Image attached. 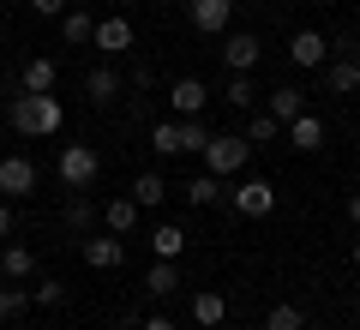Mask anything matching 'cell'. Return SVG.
<instances>
[{"instance_id":"obj_1","label":"cell","mask_w":360,"mask_h":330,"mask_svg":"<svg viewBox=\"0 0 360 330\" xmlns=\"http://www.w3.org/2000/svg\"><path fill=\"white\" fill-rule=\"evenodd\" d=\"M6 120H13V132H25V139H60V127H66V108H60V96H37V90H18L13 96V108H6Z\"/></svg>"},{"instance_id":"obj_2","label":"cell","mask_w":360,"mask_h":330,"mask_svg":"<svg viewBox=\"0 0 360 330\" xmlns=\"http://www.w3.org/2000/svg\"><path fill=\"white\" fill-rule=\"evenodd\" d=\"M205 174H217V180H229V174H240L246 163H252V144L240 139V132H210L205 139Z\"/></svg>"},{"instance_id":"obj_3","label":"cell","mask_w":360,"mask_h":330,"mask_svg":"<svg viewBox=\"0 0 360 330\" xmlns=\"http://www.w3.org/2000/svg\"><path fill=\"white\" fill-rule=\"evenodd\" d=\"M103 174V156L90 151V144H60V186L66 192H90Z\"/></svg>"},{"instance_id":"obj_4","label":"cell","mask_w":360,"mask_h":330,"mask_svg":"<svg viewBox=\"0 0 360 330\" xmlns=\"http://www.w3.org/2000/svg\"><path fill=\"white\" fill-rule=\"evenodd\" d=\"M229 204H234L240 216H252V222H258V216H270V210H276V186L252 174V180H240V186H229Z\"/></svg>"},{"instance_id":"obj_5","label":"cell","mask_w":360,"mask_h":330,"mask_svg":"<svg viewBox=\"0 0 360 330\" xmlns=\"http://www.w3.org/2000/svg\"><path fill=\"white\" fill-rule=\"evenodd\" d=\"M319 72H324V90H330V96H354L360 90V54L342 49V54H330Z\"/></svg>"},{"instance_id":"obj_6","label":"cell","mask_w":360,"mask_h":330,"mask_svg":"<svg viewBox=\"0 0 360 330\" xmlns=\"http://www.w3.org/2000/svg\"><path fill=\"white\" fill-rule=\"evenodd\" d=\"M288 61H295L300 72H319V66L330 61V37H324V30H295V37H288Z\"/></svg>"},{"instance_id":"obj_7","label":"cell","mask_w":360,"mask_h":330,"mask_svg":"<svg viewBox=\"0 0 360 330\" xmlns=\"http://www.w3.org/2000/svg\"><path fill=\"white\" fill-rule=\"evenodd\" d=\"M78 253H84V265L90 270H120L127 265V241H120V234H90V241H78Z\"/></svg>"},{"instance_id":"obj_8","label":"cell","mask_w":360,"mask_h":330,"mask_svg":"<svg viewBox=\"0 0 360 330\" xmlns=\"http://www.w3.org/2000/svg\"><path fill=\"white\" fill-rule=\"evenodd\" d=\"M258 61H264V42H258L252 30H234V37L222 42V66H229V72H258Z\"/></svg>"},{"instance_id":"obj_9","label":"cell","mask_w":360,"mask_h":330,"mask_svg":"<svg viewBox=\"0 0 360 330\" xmlns=\"http://www.w3.org/2000/svg\"><path fill=\"white\" fill-rule=\"evenodd\" d=\"M0 192L6 198H30L37 192V163L30 156H0Z\"/></svg>"},{"instance_id":"obj_10","label":"cell","mask_w":360,"mask_h":330,"mask_svg":"<svg viewBox=\"0 0 360 330\" xmlns=\"http://www.w3.org/2000/svg\"><path fill=\"white\" fill-rule=\"evenodd\" d=\"M90 49H103L108 61H115V54H127V49H132V25H127L120 13L96 18V30H90Z\"/></svg>"},{"instance_id":"obj_11","label":"cell","mask_w":360,"mask_h":330,"mask_svg":"<svg viewBox=\"0 0 360 330\" xmlns=\"http://www.w3.org/2000/svg\"><path fill=\"white\" fill-rule=\"evenodd\" d=\"M168 102H174L180 120H198L205 102H210V90H205V78H174V84H168Z\"/></svg>"},{"instance_id":"obj_12","label":"cell","mask_w":360,"mask_h":330,"mask_svg":"<svg viewBox=\"0 0 360 330\" xmlns=\"http://www.w3.org/2000/svg\"><path fill=\"white\" fill-rule=\"evenodd\" d=\"M186 13H193V30H198V37H222L229 18H234V6H229V0H186Z\"/></svg>"},{"instance_id":"obj_13","label":"cell","mask_w":360,"mask_h":330,"mask_svg":"<svg viewBox=\"0 0 360 330\" xmlns=\"http://www.w3.org/2000/svg\"><path fill=\"white\" fill-rule=\"evenodd\" d=\"M0 277L6 282H30L37 277V253L25 241H0Z\"/></svg>"},{"instance_id":"obj_14","label":"cell","mask_w":360,"mask_h":330,"mask_svg":"<svg viewBox=\"0 0 360 330\" xmlns=\"http://www.w3.org/2000/svg\"><path fill=\"white\" fill-rule=\"evenodd\" d=\"M120 90H127V78H120L115 66H90V72H84V96L96 102V108H108V102H115Z\"/></svg>"},{"instance_id":"obj_15","label":"cell","mask_w":360,"mask_h":330,"mask_svg":"<svg viewBox=\"0 0 360 330\" xmlns=\"http://www.w3.org/2000/svg\"><path fill=\"white\" fill-rule=\"evenodd\" d=\"M18 90H37V96H49V90H60V66H54L49 54H37V61H25V78H18Z\"/></svg>"},{"instance_id":"obj_16","label":"cell","mask_w":360,"mask_h":330,"mask_svg":"<svg viewBox=\"0 0 360 330\" xmlns=\"http://www.w3.org/2000/svg\"><path fill=\"white\" fill-rule=\"evenodd\" d=\"M174 288H180L174 258H150V270H144V294H150V300H168Z\"/></svg>"},{"instance_id":"obj_17","label":"cell","mask_w":360,"mask_h":330,"mask_svg":"<svg viewBox=\"0 0 360 330\" xmlns=\"http://www.w3.org/2000/svg\"><path fill=\"white\" fill-rule=\"evenodd\" d=\"M180 192H186V204H193V210H210V204H222V198H229V186H222L217 174H193Z\"/></svg>"},{"instance_id":"obj_18","label":"cell","mask_w":360,"mask_h":330,"mask_svg":"<svg viewBox=\"0 0 360 330\" xmlns=\"http://www.w3.org/2000/svg\"><path fill=\"white\" fill-rule=\"evenodd\" d=\"M283 132H288L295 151H324V120H319V115H295Z\"/></svg>"},{"instance_id":"obj_19","label":"cell","mask_w":360,"mask_h":330,"mask_svg":"<svg viewBox=\"0 0 360 330\" xmlns=\"http://www.w3.org/2000/svg\"><path fill=\"white\" fill-rule=\"evenodd\" d=\"M222 318H229V300H222L217 288H198V294H193V324H198V330H217Z\"/></svg>"},{"instance_id":"obj_20","label":"cell","mask_w":360,"mask_h":330,"mask_svg":"<svg viewBox=\"0 0 360 330\" xmlns=\"http://www.w3.org/2000/svg\"><path fill=\"white\" fill-rule=\"evenodd\" d=\"M103 229L127 241V234L139 229V204H132V198H108V204H103Z\"/></svg>"},{"instance_id":"obj_21","label":"cell","mask_w":360,"mask_h":330,"mask_svg":"<svg viewBox=\"0 0 360 330\" xmlns=\"http://www.w3.org/2000/svg\"><path fill=\"white\" fill-rule=\"evenodd\" d=\"M90 30H96V18H90L84 6H66V13H60V37H66V49H90Z\"/></svg>"},{"instance_id":"obj_22","label":"cell","mask_w":360,"mask_h":330,"mask_svg":"<svg viewBox=\"0 0 360 330\" xmlns=\"http://www.w3.org/2000/svg\"><path fill=\"white\" fill-rule=\"evenodd\" d=\"M264 115H276V120L288 127L295 115H307V96H300L295 84H276V90H270V102H264Z\"/></svg>"},{"instance_id":"obj_23","label":"cell","mask_w":360,"mask_h":330,"mask_svg":"<svg viewBox=\"0 0 360 330\" xmlns=\"http://www.w3.org/2000/svg\"><path fill=\"white\" fill-rule=\"evenodd\" d=\"M150 253H156V258H180V253H186V229H180V222H156Z\"/></svg>"},{"instance_id":"obj_24","label":"cell","mask_w":360,"mask_h":330,"mask_svg":"<svg viewBox=\"0 0 360 330\" xmlns=\"http://www.w3.org/2000/svg\"><path fill=\"white\" fill-rule=\"evenodd\" d=\"M127 198L139 204V210H156V204L168 198V180H162V174H139V180H132V192H127Z\"/></svg>"},{"instance_id":"obj_25","label":"cell","mask_w":360,"mask_h":330,"mask_svg":"<svg viewBox=\"0 0 360 330\" xmlns=\"http://www.w3.org/2000/svg\"><path fill=\"white\" fill-rule=\"evenodd\" d=\"M240 139L252 144V151H258V144H276V139H283V120H276V115H264V108H258V115L246 120V132H240Z\"/></svg>"},{"instance_id":"obj_26","label":"cell","mask_w":360,"mask_h":330,"mask_svg":"<svg viewBox=\"0 0 360 330\" xmlns=\"http://www.w3.org/2000/svg\"><path fill=\"white\" fill-rule=\"evenodd\" d=\"M30 306H42V312H54V306H66V282H60V277H42L37 288H30Z\"/></svg>"},{"instance_id":"obj_27","label":"cell","mask_w":360,"mask_h":330,"mask_svg":"<svg viewBox=\"0 0 360 330\" xmlns=\"http://www.w3.org/2000/svg\"><path fill=\"white\" fill-rule=\"evenodd\" d=\"M25 306H30V288L25 282H6V288H0V324H13Z\"/></svg>"},{"instance_id":"obj_28","label":"cell","mask_w":360,"mask_h":330,"mask_svg":"<svg viewBox=\"0 0 360 330\" xmlns=\"http://www.w3.org/2000/svg\"><path fill=\"white\" fill-rule=\"evenodd\" d=\"M300 324H307V312H300L295 300H276V306H270V318H264V330H300Z\"/></svg>"},{"instance_id":"obj_29","label":"cell","mask_w":360,"mask_h":330,"mask_svg":"<svg viewBox=\"0 0 360 330\" xmlns=\"http://www.w3.org/2000/svg\"><path fill=\"white\" fill-rule=\"evenodd\" d=\"M150 144H156V156H180V120H156Z\"/></svg>"},{"instance_id":"obj_30","label":"cell","mask_w":360,"mask_h":330,"mask_svg":"<svg viewBox=\"0 0 360 330\" xmlns=\"http://www.w3.org/2000/svg\"><path fill=\"white\" fill-rule=\"evenodd\" d=\"M90 222H96V204H90V198H72V204H66V229H72V234H84Z\"/></svg>"},{"instance_id":"obj_31","label":"cell","mask_w":360,"mask_h":330,"mask_svg":"<svg viewBox=\"0 0 360 330\" xmlns=\"http://www.w3.org/2000/svg\"><path fill=\"white\" fill-rule=\"evenodd\" d=\"M222 96H229L234 108H252V78H246V72H229V90H222Z\"/></svg>"},{"instance_id":"obj_32","label":"cell","mask_w":360,"mask_h":330,"mask_svg":"<svg viewBox=\"0 0 360 330\" xmlns=\"http://www.w3.org/2000/svg\"><path fill=\"white\" fill-rule=\"evenodd\" d=\"M205 139L210 132L198 127V120H180V151H205Z\"/></svg>"},{"instance_id":"obj_33","label":"cell","mask_w":360,"mask_h":330,"mask_svg":"<svg viewBox=\"0 0 360 330\" xmlns=\"http://www.w3.org/2000/svg\"><path fill=\"white\" fill-rule=\"evenodd\" d=\"M127 84H132V90H150V84H156V66H150V61H139V66L127 72Z\"/></svg>"},{"instance_id":"obj_34","label":"cell","mask_w":360,"mask_h":330,"mask_svg":"<svg viewBox=\"0 0 360 330\" xmlns=\"http://www.w3.org/2000/svg\"><path fill=\"white\" fill-rule=\"evenodd\" d=\"M72 0H30V13H42V18H60Z\"/></svg>"},{"instance_id":"obj_35","label":"cell","mask_w":360,"mask_h":330,"mask_svg":"<svg viewBox=\"0 0 360 330\" xmlns=\"http://www.w3.org/2000/svg\"><path fill=\"white\" fill-rule=\"evenodd\" d=\"M0 241H13V204L0 198Z\"/></svg>"},{"instance_id":"obj_36","label":"cell","mask_w":360,"mask_h":330,"mask_svg":"<svg viewBox=\"0 0 360 330\" xmlns=\"http://www.w3.org/2000/svg\"><path fill=\"white\" fill-rule=\"evenodd\" d=\"M139 330H180V324H174V318H162V312H150V318H144Z\"/></svg>"},{"instance_id":"obj_37","label":"cell","mask_w":360,"mask_h":330,"mask_svg":"<svg viewBox=\"0 0 360 330\" xmlns=\"http://www.w3.org/2000/svg\"><path fill=\"white\" fill-rule=\"evenodd\" d=\"M348 222L360 229V192H348Z\"/></svg>"},{"instance_id":"obj_38","label":"cell","mask_w":360,"mask_h":330,"mask_svg":"<svg viewBox=\"0 0 360 330\" xmlns=\"http://www.w3.org/2000/svg\"><path fill=\"white\" fill-rule=\"evenodd\" d=\"M348 258H354V270H360V241H354V246H348Z\"/></svg>"},{"instance_id":"obj_39","label":"cell","mask_w":360,"mask_h":330,"mask_svg":"<svg viewBox=\"0 0 360 330\" xmlns=\"http://www.w3.org/2000/svg\"><path fill=\"white\" fill-rule=\"evenodd\" d=\"M300 330H324V324H300Z\"/></svg>"},{"instance_id":"obj_40","label":"cell","mask_w":360,"mask_h":330,"mask_svg":"<svg viewBox=\"0 0 360 330\" xmlns=\"http://www.w3.org/2000/svg\"><path fill=\"white\" fill-rule=\"evenodd\" d=\"M246 330H264V324H246Z\"/></svg>"},{"instance_id":"obj_41","label":"cell","mask_w":360,"mask_h":330,"mask_svg":"<svg viewBox=\"0 0 360 330\" xmlns=\"http://www.w3.org/2000/svg\"><path fill=\"white\" fill-rule=\"evenodd\" d=\"M229 6H240V0H229Z\"/></svg>"},{"instance_id":"obj_42","label":"cell","mask_w":360,"mask_h":330,"mask_svg":"<svg viewBox=\"0 0 360 330\" xmlns=\"http://www.w3.org/2000/svg\"><path fill=\"white\" fill-rule=\"evenodd\" d=\"M0 132H6V127H0Z\"/></svg>"}]
</instances>
